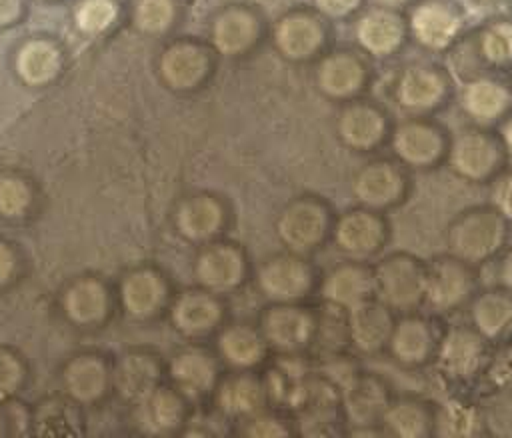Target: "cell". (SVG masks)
<instances>
[{
  "mask_svg": "<svg viewBox=\"0 0 512 438\" xmlns=\"http://www.w3.org/2000/svg\"><path fill=\"white\" fill-rule=\"evenodd\" d=\"M512 222L492 204H472L458 210L444 228L446 252L472 264L492 262L510 242Z\"/></svg>",
  "mask_w": 512,
  "mask_h": 438,
  "instance_id": "6da1fadb",
  "label": "cell"
},
{
  "mask_svg": "<svg viewBox=\"0 0 512 438\" xmlns=\"http://www.w3.org/2000/svg\"><path fill=\"white\" fill-rule=\"evenodd\" d=\"M446 66L460 82L490 74L512 72V16L498 14L466 28L446 52Z\"/></svg>",
  "mask_w": 512,
  "mask_h": 438,
  "instance_id": "7a4b0ae2",
  "label": "cell"
},
{
  "mask_svg": "<svg viewBox=\"0 0 512 438\" xmlns=\"http://www.w3.org/2000/svg\"><path fill=\"white\" fill-rule=\"evenodd\" d=\"M388 94L406 116H434L456 98V82L446 64L418 58L394 70Z\"/></svg>",
  "mask_w": 512,
  "mask_h": 438,
  "instance_id": "3957f363",
  "label": "cell"
},
{
  "mask_svg": "<svg viewBox=\"0 0 512 438\" xmlns=\"http://www.w3.org/2000/svg\"><path fill=\"white\" fill-rule=\"evenodd\" d=\"M446 166L462 182L480 186L490 184L510 164L496 128L468 124L452 134Z\"/></svg>",
  "mask_w": 512,
  "mask_h": 438,
  "instance_id": "277c9868",
  "label": "cell"
},
{
  "mask_svg": "<svg viewBox=\"0 0 512 438\" xmlns=\"http://www.w3.org/2000/svg\"><path fill=\"white\" fill-rule=\"evenodd\" d=\"M428 260L408 250L380 254L374 264L376 298L396 314L414 312L424 306Z\"/></svg>",
  "mask_w": 512,
  "mask_h": 438,
  "instance_id": "5b68a950",
  "label": "cell"
},
{
  "mask_svg": "<svg viewBox=\"0 0 512 438\" xmlns=\"http://www.w3.org/2000/svg\"><path fill=\"white\" fill-rule=\"evenodd\" d=\"M452 132L434 116H406L394 122L388 148L410 172H430L446 164Z\"/></svg>",
  "mask_w": 512,
  "mask_h": 438,
  "instance_id": "8992f818",
  "label": "cell"
},
{
  "mask_svg": "<svg viewBox=\"0 0 512 438\" xmlns=\"http://www.w3.org/2000/svg\"><path fill=\"white\" fill-rule=\"evenodd\" d=\"M410 42L422 52L442 56L466 32V10L458 0H416L406 8Z\"/></svg>",
  "mask_w": 512,
  "mask_h": 438,
  "instance_id": "52a82bcc",
  "label": "cell"
},
{
  "mask_svg": "<svg viewBox=\"0 0 512 438\" xmlns=\"http://www.w3.org/2000/svg\"><path fill=\"white\" fill-rule=\"evenodd\" d=\"M492 346L470 322L444 328L434 368L452 386H468L482 378Z\"/></svg>",
  "mask_w": 512,
  "mask_h": 438,
  "instance_id": "ba28073f",
  "label": "cell"
},
{
  "mask_svg": "<svg viewBox=\"0 0 512 438\" xmlns=\"http://www.w3.org/2000/svg\"><path fill=\"white\" fill-rule=\"evenodd\" d=\"M350 192L356 204L390 212L408 202L412 194V172L394 156H376L356 170Z\"/></svg>",
  "mask_w": 512,
  "mask_h": 438,
  "instance_id": "9c48e42d",
  "label": "cell"
},
{
  "mask_svg": "<svg viewBox=\"0 0 512 438\" xmlns=\"http://www.w3.org/2000/svg\"><path fill=\"white\" fill-rule=\"evenodd\" d=\"M480 288L476 266L448 252L428 260L424 306L430 308L432 314L450 316L466 310Z\"/></svg>",
  "mask_w": 512,
  "mask_h": 438,
  "instance_id": "30bf717a",
  "label": "cell"
},
{
  "mask_svg": "<svg viewBox=\"0 0 512 438\" xmlns=\"http://www.w3.org/2000/svg\"><path fill=\"white\" fill-rule=\"evenodd\" d=\"M394 120L384 104L360 96L344 102L336 118L338 140L356 154H374L388 146Z\"/></svg>",
  "mask_w": 512,
  "mask_h": 438,
  "instance_id": "8fae6325",
  "label": "cell"
},
{
  "mask_svg": "<svg viewBox=\"0 0 512 438\" xmlns=\"http://www.w3.org/2000/svg\"><path fill=\"white\" fill-rule=\"evenodd\" d=\"M442 332L436 318L420 310L398 314L384 354L402 370H422L434 364Z\"/></svg>",
  "mask_w": 512,
  "mask_h": 438,
  "instance_id": "7c38bea8",
  "label": "cell"
},
{
  "mask_svg": "<svg viewBox=\"0 0 512 438\" xmlns=\"http://www.w3.org/2000/svg\"><path fill=\"white\" fill-rule=\"evenodd\" d=\"M374 82L372 58L356 48H338L322 56L316 66L318 90L336 102L364 96Z\"/></svg>",
  "mask_w": 512,
  "mask_h": 438,
  "instance_id": "4fadbf2b",
  "label": "cell"
},
{
  "mask_svg": "<svg viewBox=\"0 0 512 438\" xmlns=\"http://www.w3.org/2000/svg\"><path fill=\"white\" fill-rule=\"evenodd\" d=\"M354 18V42L372 60H392L410 42L406 10L374 4Z\"/></svg>",
  "mask_w": 512,
  "mask_h": 438,
  "instance_id": "5bb4252c",
  "label": "cell"
},
{
  "mask_svg": "<svg viewBox=\"0 0 512 438\" xmlns=\"http://www.w3.org/2000/svg\"><path fill=\"white\" fill-rule=\"evenodd\" d=\"M332 238L336 248L346 256L368 260L386 250L392 238V224L386 212L356 204L334 220Z\"/></svg>",
  "mask_w": 512,
  "mask_h": 438,
  "instance_id": "9a60e30c",
  "label": "cell"
},
{
  "mask_svg": "<svg viewBox=\"0 0 512 438\" xmlns=\"http://www.w3.org/2000/svg\"><path fill=\"white\" fill-rule=\"evenodd\" d=\"M456 100L470 124L496 128L512 114V78L502 72L468 78L456 90Z\"/></svg>",
  "mask_w": 512,
  "mask_h": 438,
  "instance_id": "2e32d148",
  "label": "cell"
},
{
  "mask_svg": "<svg viewBox=\"0 0 512 438\" xmlns=\"http://www.w3.org/2000/svg\"><path fill=\"white\" fill-rule=\"evenodd\" d=\"M394 398L388 382L372 372H354L342 390L344 412L352 424V434L384 436L380 418Z\"/></svg>",
  "mask_w": 512,
  "mask_h": 438,
  "instance_id": "e0dca14e",
  "label": "cell"
},
{
  "mask_svg": "<svg viewBox=\"0 0 512 438\" xmlns=\"http://www.w3.org/2000/svg\"><path fill=\"white\" fill-rule=\"evenodd\" d=\"M334 220L328 206L316 198L292 202L278 220V234L286 246L296 252L318 248L332 234Z\"/></svg>",
  "mask_w": 512,
  "mask_h": 438,
  "instance_id": "ac0fdd59",
  "label": "cell"
},
{
  "mask_svg": "<svg viewBox=\"0 0 512 438\" xmlns=\"http://www.w3.org/2000/svg\"><path fill=\"white\" fill-rule=\"evenodd\" d=\"M396 312L378 298L366 300L346 310V338L362 356H378L386 352Z\"/></svg>",
  "mask_w": 512,
  "mask_h": 438,
  "instance_id": "d6986e66",
  "label": "cell"
},
{
  "mask_svg": "<svg viewBox=\"0 0 512 438\" xmlns=\"http://www.w3.org/2000/svg\"><path fill=\"white\" fill-rule=\"evenodd\" d=\"M324 14L298 10L284 16L274 30V42L288 60H312L318 56L330 38Z\"/></svg>",
  "mask_w": 512,
  "mask_h": 438,
  "instance_id": "ffe728a7",
  "label": "cell"
},
{
  "mask_svg": "<svg viewBox=\"0 0 512 438\" xmlns=\"http://www.w3.org/2000/svg\"><path fill=\"white\" fill-rule=\"evenodd\" d=\"M322 296L328 304L344 312L376 298L374 264L352 258L332 268L322 282Z\"/></svg>",
  "mask_w": 512,
  "mask_h": 438,
  "instance_id": "44dd1931",
  "label": "cell"
},
{
  "mask_svg": "<svg viewBox=\"0 0 512 438\" xmlns=\"http://www.w3.org/2000/svg\"><path fill=\"white\" fill-rule=\"evenodd\" d=\"M468 322L490 342L500 344L512 340V294L498 288H480L470 300Z\"/></svg>",
  "mask_w": 512,
  "mask_h": 438,
  "instance_id": "7402d4cb",
  "label": "cell"
},
{
  "mask_svg": "<svg viewBox=\"0 0 512 438\" xmlns=\"http://www.w3.org/2000/svg\"><path fill=\"white\" fill-rule=\"evenodd\" d=\"M380 428L394 438H432L434 402L418 396H394L386 406Z\"/></svg>",
  "mask_w": 512,
  "mask_h": 438,
  "instance_id": "603a6c76",
  "label": "cell"
},
{
  "mask_svg": "<svg viewBox=\"0 0 512 438\" xmlns=\"http://www.w3.org/2000/svg\"><path fill=\"white\" fill-rule=\"evenodd\" d=\"M312 280V268L296 256L276 258L260 270V288L278 302H292L306 296Z\"/></svg>",
  "mask_w": 512,
  "mask_h": 438,
  "instance_id": "cb8c5ba5",
  "label": "cell"
},
{
  "mask_svg": "<svg viewBox=\"0 0 512 438\" xmlns=\"http://www.w3.org/2000/svg\"><path fill=\"white\" fill-rule=\"evenodd\" d=\"M484 434L478 400L464 394H450L434 404L436 438H472Z\"/></svg>",
  "mask_w": 512,
  "mask_h": 438,
  "instance_id": "d4e9b609",
  "label": "cell"
},
{
  "mask_svg": "<svg viewBox=\"0 0 512 438\" xmlns=\"http://www.w3.org/2000/svg\"><path fill=\"white\" fill-rule=\"evenodd\" d=\"M264 332L276 348L298 350L312 340L316 320L308 310L296 306H278L266 314Z\"/></svg>",
  "mask_w": 512,
  "mask_h": 438,
  "instance_id": "484cf974",
  "label": "cell"
},
{
  "mask_svg": "<svg viewBox=\"0 0 512 438\" xmlns=\"http://www.w3.org/2000/svg\"><path fill=\"white\" fill-rule=\"evenodd\" d=\"M160 72L166 84L176 90L194 88L208 72V56L200 46L180 42L162 54Z\"/></svg>",
  "mask_w": 512,
  "mask_h": 438,
  "instance_id": "4316f807",
  "label": "cell"
},
{
  "mask_svg": "<svg viewBox=\"0 0 512 438\" xmlns=\"http://www.w3.org/2000/svg\"><path fill=\"white\" fill-rule=\"evenodd\" d=\"M214 44L222 54H240L258 38V20L240 8L226 10L214 22Z\"/></svg>",
  "mask_w": 512,
  "mask_h": 438,
  "instance_id": "83f0119b",
  "label": "cell"
},
{
  "mask_svg": "<svg viewBox=\"0 0 512 438\" xmlns=\"http://www.w3.org/2000/svg\"><path fill=\"white\" fill-rule=\"evenodd\" d=\"M60 62V52L54 44L46 40H30L18 50L16 72L26 84L40 86L58 74Z\"/></svg>",
  "mask_w": 512,
  "mask_h": 438,
  "instance_id": "f1b7e54d",
  "label": "cell"
},
{
  "mask_svg": "<svg viewBox=\"0 0 512 438\" xmlns=\"http://www.w3.org/2000/svg\"><path fill=\"white\" fill-rule=\"evenodd\" d=\"M196 274L200 282L212 290L232 288L242 276V258L228 246L210 248L198 258Z\"/></svg>",
  "mask_w": 512,
  "mask_h": 438,
  "instance_id": "f546056e",
  "label": "cell"
},
{
  "mask_svg": "<svg viewBox=\"0 0 512 438\" xmlns=\"http://www.w3.org/2000/svg\"><path fill=\"white\" fill-rule=\"evenodd\" d=\"M182 406L180 400L166 390H150L144 398L138 400V424L152 434L166 432L176 426L180 420Z\"/></svg>",
  "mask_w": 512,
  "mask_h": 438,
  "instance_id": "4dcf8cb0",
  "label": "cell"
},
{
  "mask_svg": "<svg viewBox=\"0 0 512 438\" xmlns=\"http://www.w3.org/2000/svg\"><path fill=\"white\" fill-rule=\"evenodd\" d=\"M164 286L154 272L142 270L128 276L122 284V300L132 316H150L162 302Z\"/></svg>",
  "mask_w": 512,
  "mask_h": 438,
  "instance_id": "1f68e13d",
  "label": "cell"
},
{
  "mask_svg": "<svg viewBox=\"0 0 512 438\" xmlns=\"http://www.w3.org/2000/svg\"><path fill=\"white\" fill-rule=\"evenodd\" d=\"M222 220L220 206L206 196H196L184 202L178 210V228L184 236L192 240H202L212 236Z\"/></svg>",
  "mask_w": 512,
  "mask_h": 438,
  "instance_id": "d6a6232c",
  "label": "cell"
},
{
  "mask_svg": "<svg viewBox=\"0 0 512 438\" xmlns=\"http://www.w3.org/2000/svg\"><path fill=\"white\" fill-rule=\"evenodd\" d=\"M64 382L68 392L76 400L88 402L102 394L106 386V370L100 360L90 356H80L68 364L64 372Z\"/></svg>",
  "mask_w": 512,
  "mask_h": 438,
  "instance_id": "836d02e7",
  "label": "cell"
},
{
  "mask_svg": "<svg viewBox=\"0 0 512 438\" xmlns=\"http://www.w3.org/2000/svg\"><path fill=\"white\" fill-rule=\"evenodd\" d=\"M176 326L186 334H198L214 326L220 316L218 304L204 294H184L172 310Z\"/></svg>",
  "mask_w": 512,
  "mask_h": 438,
  "instance_id": "e575fe53",
  "label": "cell"
},
{
  "mask_svg": "<svg viewBox=\"0 0 512 438\" xmlns=\"http://www.w3.org/2000/svg\"><path fill=\"white\" fill-rule=\"evenodd\" d=\"M158 370L148 356H128L120 362L116 372V386L128 400H140L154 390Z\"/></svg>",
  "mask_w": 512,
  "mask_h": 438,
  "instance_id": "d590c367",
  "label": "cell"
},
{
  "mask_svg": "<svg viewBox=\"0 0 512 438\" xmlns=\"http://www.w3.org/2000/svg\"><path fill=\"white\" fill-rule=\"evenodd\" d=\"M64 308L80 324L94 322L106 312V292L96 280L76 282L64 296Z\"/></svg>",
  "mask_w": 512,
  "mask_h": 438,
  "instance_id": "8d00e7d4",
  "label": "cell"
},
{
  "mask_svg": "<svg viewBox=\"0 0 512 438\" xmlns=\"http://www.w3.org/2000/svg\"><path fill=\"white\" fill-rule=\"evenodd\" d=\"M484 436L512 438V390L488 388L478 400Z\"/></svg>",
  "mask_w": 512,
  "mask_h": 438,
  "instance_id": "74e56055",
  "label": "cell"
},
{
  "mask_svg": "<svg viewBox=\"0 0 512 438\" xmlns=\"http://www.w3.org/2000/svg\"><path fill=\"white\" fill-rule=\"evenodd\" d=\"M172 376L186 394L196 396L210 388L214 368L206 356L198 352H184L172 362Z\"/></svg>",
  "mask_w": 512,
  "mask_h": 438,
  "instance_id": "f35d334b",
  "label": "cell"
},
{
  "mask_svg": "<svg viewBox=\"0 0 512 438\" xmlns=\"http://www.w3.org/2000/svg\"><path fill=\"white\" fill-rule=\"evenodd\" d=\"M264 402L262 386L250 378H236L222 386L220 406L228 414H252L258 412Z\"/></svg>",
  "mask_w": 512,
  "mask_h": 438,
  "instance_id": "ab89813d",
  "label": "cell"
},
{
  "mask_svg": "<svg viewBox=\"0 0 512 438\" xmlns=\"http://www.w3.org/2000/svg\"><path fill=\"white\" fill-rule=\"evenodd\" d=\"M222 354L236 366H250L262 356V340L250 328H230L220 338Z\"/></svg>",
  "mask_w": 512,
  "mask_h": 438,
  "instance_id": "60d3db41",
  "label": "cell"
},
{
  "mask_svg": "<svg viewBox=\"0 0 512 438\" xmlns=\"http://www.w3.org/2000/svg\"><path fill=\"white\" fill-rule=\"evenodd\" d=\"M174 18L172 0H138L134 6V24L148 34L164 32Z\"/></svg>",
  "mask_w": 512,
  "mask_h": 438,
  "instance_id": "b9f144b4",
  "label": "cell"
},
{
  "mask_svg": "<svg viewBox=\"0 0 512 438\" xmlns=\"http://www.w3.org/2000/svg\"><path fill=\"white\" fill-rule=\"evenodd\" d=\"M116 14L112 0H84L76 8V24L86 34H100L116 20Z\"/></svg>",
  "mask_w": 512,
  "mask_h": 438,
  "instance_id": "7bdbcfd3",
  "label": "cell"
},
{
  "mask_svg": "<svg viewBox=\"0 0 512 438\" xmlns=\"http://www.w3.org/2000/svg\"><path fill=\"white\" fill-rule=\"evenodd\" d=\"M488 388L512 390V340L492 346L482 378Z\"/></svg>",
  "mask_w": 512,
  "mask_h": 438,
  "instance_id": "ee69618b",
  "label": "cell"
},
{
  "mask_svg": "<svg viewBox=\"0 0 512 438\" xmlns=\"http://www.w3.org/2000/svg\"><path fill=\"white\" fill-rule=\"evenodd\" d=\"M30 202L26 184L18 178H0V214L18 216Z\"/></svg>",
  "mask_w": 512,
  "mask_h": 438,
  "instance_id": "f6af8a7d",
  "label": "cell"
},
{
  "mask_svg": "<svg viewBox=\"0 0 512 438\" xmlns=\"http://www.w3.org/2000/svg\"><path fill=\"white\" fill-rule=\"evenodd\" d=\"M512 222V166L504 168L490 182V200Z\"/></svg>",
  "mask_w": 512,
  "mask_h": 438,
  "instance_id": "bcb514c9",
  "label": "cell"
},
{
  "mask_svg": "<svg viewBox=\"0 0 512 438\" xmlns=\"http://www.w3.org/2000/svg\"><path fill=\"white\" fill-rule=\"evenodd\" d=\"M314 4L330 20H346L366 8V0H314Z\"/></svg>",
  "mask_w": 512,
  "mask_h": 438,
  "instance_id": "7dc6e473",
  "label": "cell"
},
{
  "mask_svg": "<svg viewBox=\"0 0 512 438\" xmlns=\"http://www.w3.org/2000/svg\"><path fill=\"white\" fill-rule=\"evenodd\" d=\"M20 380H22L20 362L8 352H0V398L12 394L20 384Z\"/></svg>",
  "mask_w": 512,
  "mask_h": 438,
  "instance_id": "c3c4849f",
  "label": "cell"
},
{
  "mask_svg": "<svg viewBox=\"0 0 512 438\" xmlns=\"http://www.w3.org/2000/svg\"><path fill=\"white\" fill-rule=\"evenodd\" d=\"M492 278L494 286L512 294V242H508L492 260Z\"/></svg>",
  "mask_w": 512,
  "mask_h": 438,
  "instance_id": "681fc988",
  "label": "cell"
},
{
  "mask_svg": "<svg viewBox=\"0 0 512 438\" xmlns=\"http://www.w3.org/2000/svg\"><path fill=\"white\" fill-rule=\"evenodd\" d=\"M248 434L254 438H274V436H286L288 430L274 418H258L248 428Z\"/></svg>",
  "mask_w": 512,
  "mask_h": 438,
  "instance_id": "f907efd6",
  "label": "cell"
},
{
  "mask_svg": "<svg viewBox=\"0 0 512 438\" xmlns=\"http://www.w3.org/2000/svg\"><path fill=\"white\" fill-rule=\"evenodd\" d=\"M22 14V0H0V26L12 24Z\"/></svg>",
  "mask_w": 512,
  "mask_h": 438,
  "instance_id": "816d5d0a",
  "label": "cell"
},
{
  "mask_svg": "<svg viewBox=\"0 0 512 438\" xmlns=\"http://www.w3.org/2000/svg\"><path fill=\"white\" fill-rule=\"evenodd\" d=\"M500 138H502V144H504V150H506V156H508V164L512 166V114L508 118H504L498 126H496Z\"/></svg>",
  "mask_w": 512,
  "mask_h": 438,
  "instance_id": "f5cc1de1",
  "label": "cell"
},
{
  "mask_svg": "<svg viewBox=\"0 0 512 438\" xmlns=\"http://www.w3.org/2000/svg\"><path fill=\"white\" fill-rule=\"evenodd\" d=\"M12 268H14V258H12V252L0 244V284L6 282L12 274Z\"/></svg>",
  "mask_w": 512,
  "mask_h": 438,
  "instance_id": "db71d44e",
  "label": "cell"
},
{
  "mask_svg": "<svg viewBox=\"0 0 512 438\" xmlns=\"http://www.w3.org/2000/svg\"><path fill=\"white\" fill-rule=\"evenodd\" d=\"M376 4H382V6H392V8H400V10H406L410 4H414L416 0H374Z\"/></svg>",
  "mask_w": 512,
  "mask_h": 438,
  "instance_id": "11a10c76",
  "label": "cell"
},
{
  "mask_svg": "<svg viewBox=\"0 0 512 438\" xmlns=\"http://www.w3.org/2000/svg\"><path fill=\"white\" fill-rule=\"evenodd\" d=\"M480 2H498V0H480Z\"/></svg>",
  "mask_w": 512,
  "mask_h": 438,
  "instance_id": "9f6ffc18",
  "label": "cell"
},
{
  "mask_svg": "<svg viewBox=\"0 0 512 438\" xmlns=\"http://www.w3.org/2000/svg\"><path fill=\"white\" fill-rule=\"evenodd\" d=\"M510 78H512V72H510Z\"/></svg>",
  "mask_w": 512,
  "mask_h": 438,
  "instance_id": "6f0895ef",
  "label": "cell"
}]
</instances>
